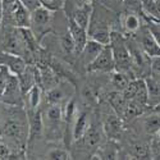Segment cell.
<instances>
[{"label":"cell","instance_id":"cell-1","mask_svg":"<svg viewBox=\"0 0 160 160\" xmlns=\"http://www.w3.org/2000/svg\"><path fill=\"white\" fill-rule=\"evenodd\" d=\"M109 45L113 51L115 71L128 73L129 69L132 68V58H131L129 46L127 45L123 36L117 32H112V38H110Z\"/></svg>","mask_w":160,"mask_h":160},{"label":"cell","instance_id":"cell-2","mask_svg":"<svg viewBox=\"0 0 160 160\" xmlns=\"http://www.w3.org/2000/svg\"><path fill=\"white\" fill-rule=\"evenodd\" d=\"M0 35H2L0 36V45H2L4 52L22 57L24 51H28L26 48L21 28L7 24V27L0 31Z\"/></svg>","mask_w":160,"mask_h":160},{"label":"cell","instance_id":"cell-3","mask_svg":"<svg viewBox=\"0 0 160 160\" xmlns=\"http://www.w3.org/2000/svg\"><path fill=\"white\" fill-rule=\"evenodd\" d=\"M2 135L10 142L21 145L28 135V127L26 128V126L18 119H8L2 129Z\"/></svg>","mask_w":160,"mask_h":160},{"label":"cell","instance_id":"cell-4","mask_svg":"<svg viewBox=\"0 0 160 160\" xmlns=\"http://www.w3.org/2000/svg\"><path fill=\"white\" fill-rule=\"evenodd\" d=\"M88 72H114L115 71V63L110 45H105L98 58L87 65Z\"/></svg>","mask_w":160,"mask_h":160},{"label":"cell","instance_id":"cell-5","mask_svg":"<svg viewBox=\"0 0 160 160\" xmlns=\"http://www.w3.org/2000/svg\"><path fill=\"white\" fill-rule=\"evenodd\" d=\"M22 95H23V92H22L21 85H19L18 76L12 73L9 81H8V85L4 90V94L0 99L4 102L10 104V105H19L21 100H22Z\"/></svg>","mask_w":160,"mask_h":160},{"label":"cell","instance_id":"cell-6","mask_svg":"<svg viewBox=\"0 0 160 160\" xmlns=\"http://www.w3.org/2000/svg\"><path fill=\"white\" fill-rule=\"evenodd\" d=\"M52 12L44 7H37L35 10L31 12V27L37 31V32H42L48 30V27L51 24V14Z\"/></svg>","mask_w":160,"mask_h":160},{"label":"cell","instance_id":"cell-7","mask_svg":"<svg viewBox=\"0 0 160 160\" xmlns=\"http://www.w3.org/2000/svg\"><path fill=\"white\" fill-rule=\"evenodd\" d=\"M68 32L72 36L74 45H76V52L79 54L85 48L87 40H88V32L86 28L81 27L78 23H76L72 18H69V26H68Z\"/></svg>","mask_w":160,"mask_h":160},{"label":"cell","instance_id":"cell-8","mask_svg":"<svg viewBox=\"0 0 160 160\" xmlns=\"http://www.w3.org/2000/svg\"><path fill=\"white\" fill-rule=\"evenodd\" d=\"M104 44L96 41V40H92V38H88L87 42L85 45V48L82 49V51L79 52L78 55H81V59L85 65H90L92 62H94L98 55L101 52V50L104 49Z\"/></svg>","mask_w":160,"mask_h":160},{"label":"cell","instance_id":"cell-9","mask_svg":"<svg viewBox=\"0 0 160 160\" xmlns=\"http://www.w3.org/2000/svg\"><path fill=\"white\" fill-rule=\"evenodd\" d=\"M0 65H7L9 71L13 74L19 76L26 68V62L22 59V57L19 55H14V54H9V52H3L0 55Z\"/></svg>","mask_w":160,"mask_h":160},{"label":"cell","instance_id":"cell-10","mask_svg":"<svg viewBox=\"0 0 160 160\" xmlns=\"http://www.w3.org/2000/svg\"><path fill=\"white\" fill-rule=\"evenodd\" d=\"M141 46H142V51L149 58L160 57V46L149 28L145 30L141 36Z\"/></svg>","mask_w":160,"mask_h":160},{"label":"cell","instance_id":"cell-11","mask_svg":"<svg viewBox=\"0 0 160 160\" xmlns=\"http://www.w3.org/2000/svg\"><path fill=\"white\" fill-rule=\"evenodd\" d=\"M104 129L110 138H118L122 132V119L117 113L108 115L104 121Z\"/></svg>","mask_w":160,"mask_h":160},{"label":"cell","instance_id":"cell-12","mask_svg":"<svg viewBox=\"0 0 160 160\" xmlns=\"http://www.w3.org/2000/svg\"><path fill=\"white\" fill-rule=\"evenodd\" d=\"M44 129V119L37 109L30 112V124H28V137L30 140L36 138L41 135Z\"/></svg>","mask_w":160,"mask_h":160},{"label":"cell","instance_id":"cell-13","mask_svg":"<svg viewBox=\"0 0 160 160\" xmlns=\"http://www.w3.org/2000/svg\"><path fill=\"white\" fill-rule=\"evenodd\" d=\"M81 140L83 141V145L86 146V149L98 150V148L100 146V142H101V132L95 126H91L87 128L86 133Z\"/></svg>","mask_w":160,"mask_h":160},{"label":"cell","instance_id":"cell-14","mask_svg":"<svg viewBox=\"0 0 160 160\" xmlns=\"http://www.w3.org/2000/svg\"><path fill=\"white\" fill-rule=\"evenodd\" d=\"M91 13L92 10L88 8V4H82L81 7H78L73 16L71 17L76 23H78L81 27L88 30V26H90V21H91Z\"/></svg>","mask_w":160,"mask_h":160},{"label":"cell","instance_id":"cell-15","mask_svg":"<svg viewBox=\"0 0 160 160\" xmlns=\"http://www.w3.org/2000/svg\"><path fill=\"white\" fill-rule=\"evenodd\" d=\"M141 10L152 22L160 23V3L155 2V0H142Z\"/></svg>","mask_w":160,"mask_h":160},{"label":"cell","instance_id":"cell-16","mask_svg":"<svg viewBox=\"0 0 160 160\" xmlns=\"http://www.w3.org/2000/svg\"><path fill=\"white\" fill-rule=\"evenodd\" d=\"M48 122L52 128H57V126L60 124L63 118V109L60 108V104H49V108L46 110Z\"/></svg>","mask_w":160,"mask_h":160},{"label":"cell","instance_id":"cell-17","mask_svg":"<svg viewBox=\"0 0 160 160\" xmlns=\"http://www.w3.org/2000/svg\"><path fill=\"white\" fill-rule=\"evenodd\" d=\"M88 121H87V114L86 113H81L74 122V127H73V140L74 141H79L83 135L86 133L87 128H88Z\"/></svg>","mask_w":160,"mask_h":160},{"label":"cell","instance_id":"cell-18","mask_svg":"<svg viewBox=\"0 0 160 160\" xmlns=\"http://www.w3.org/2000/svg\"><path fill=\"white\" fill-rule=\"evenodd\" d=\"M109 102L112 105V108L114 109V112L119 115V117H123V112L126 109V105H127V100L124 99L122 91H115L113 94L109 95Z\"/></svg>","mask_w":160,"mask_h":160},{"label":"cell","instance_id":"cell-19","mask_svg":"<svg viewBox=\"0 0 160 160\" xmlns=\"http://www.w3.org/2000/svg\"><path fill=\"white\" fill-rule=\"evenodd\" d=\"M143 128L149 135H158L160 131V114L154 112L149 115L143 122Z\"/></svg>","mask_w":160,"mask_h":160},{"label":"cell","instance_id":"cell-20","mask_svg":"<svg viewBox=\"0 0 160 160\" xmlns=\"http://www.w3.org/2000/svg\"><path fill=\"white\" fill-rule=\"evenodd\" d=\"M143 109H145V105H141L140 102H137L135 100H129V101H127L126 109L123 112V118L131 121L133 118L140 117L143 113Z\"/></svg>","mask_w":160,"mask_h":160},{"label":"cell","instance_id":"cell-21","mask_svg":"<svg viewBox=\"0 0 160 160\" xmlns=\"http://www.w3.org/2000/svg\"><path fill=\"white\" fill-rule=\"evenodd\" d=\"M133 100L145 106L149 104V90H148V85H146L145 79H137V90H136Z\"/></svg>","mask_w":160,"mask_h":160},{"label":"cell","instance_id":"cell-22","mask_svg":"<svg viewBox=\"0 0 160 160\" xmlns=\"http://www.w3.org/2000/svg\"><path fill=\"white\" fill-rule=\"evenodd\" d=\"M131 81H132V78H129L128 73H126V72L114 71V73L112 76V82H113L117 91H123Z\"/></svg>","mask_w":160,"mask_h":160},{"label":"cell","instance_id":"cell-23","mask_svg":"<svg viewBox=\"0 0 160 160\" xmlns=\"http://www.w3.org/2000/svg\"><path fill=\"white\" fill-rule=\"evenodd\" d=\"M65 98V91L62 88V86H54L49 88L46 94V101L49 104H60Z\"/></svg>","mask_w":160,"mask_h":160},{"label":"cell","instance_id":"cell-24","mask_svg":"<svg viewBox=\"0 0 160 160\" xmlns=\"http://www.w3.org/2000/svg\"><path fill=\"white\" fill-rule=\"evenodd\" d=\"M141 26L140 18L135 13H127V16L123 19V27L127 32H136Z\"/></svg>","mask_w":160,"mask_h":160},{"label":"cell","instance_id":"cell-25","mask_svg":"<svg viewBox=\"0 0 160 160\" xmlns=\"http://www.w3.org/2000/svg\"><path fill=\"white\" fill-rule=\"evenodd\" d=\"M27 98H28V104H30L31 110L37 109V106L40 104V100H41V88H40V86L35 85L27 92Z\"/></svg>","mask_w":160,"mask_h":160},{"label":"cell","instance_id":"cell-26","mask_svg":"<svg viewBox=\"0 0 160 160\" xmlns=\"http://www.w3.org/2000/svg\"><path fill=\"white\" fill-rule=\"evenodd\" d=\"M150 155V149L148 145H145L142 142H137L132 145V156H135L137 159H148Z\"/></svg>","mask_w":160,"mask_h":160},{"label":"cell","instance_id":"cell-27","mask_svg":"<svg viewBox=\"0 0 160 160\" xmlns=\"http://www.w3.org/2000/svg\"><path fill=\"white\" fill-rule=\"evenodd\" d=\"M60 45H62V49H63V51L65 52V54L71 55V54H74L76 52V45H74V41H73L72 36L69 35V32L67 35H64V36H62Z\"/></svg>","mask_w":160,"mask_h":160},{"label":"cell","instance_id":"cell-28","mask_svg":"<svg viewBox=\"0 0 160 160\" xmlns=\"http://www.w3.org/2000/svg\"><path fill=\"white\" fill-rule=\"evenodd\" d=\"M40 5L49 9L50 12H58L64 8L65 0H38Z\"/></svg>","mask_w":160,"mask_h":160},{"label":"cell","instance_id":"cell-29","mask_svg":"<svg viewBox=\"0 0 160 160\" xmlns=\"http://www.w3.org/2000/svg\"><path fill=\"white\" fill-rule=\"evenodd\" d=\"M12 76V72L9 71V68L7 65H0V98L3 96L4 90L8 85V81Z\"/></svg>","mask_w":160,"mask_h":160},{"label":"cell","instance_id":"cell-30","mask_svg":"<svg viewBox=\"0 0 160 160\" xmlns=\"http://www.w3.org/2000/svg\"><path fill=\"white\" fill-rule=\"evenodd\" d=\"M48 159L51 160H67L71 159V154L64 149H52L48 152Z\"/></svg>","mask_w":160,"mask_h":160},{"label":"cell","instance_id":"cell-31","mask_svg":"<svg viewBox=\"0 0 160 160\" xmlns=\"http://www.w3.org/2000/svg\"><path fill=\"white\" fill-rule=\"evenodd\" d=\"M117 149L113 146H105V148H102V151L99 154V159H117Z\"/></svg>","mask_w":160,"mask_h":160},{"label":"cell","instance_id":"cell-32","mask_svg":"<svg viewBox=\"0 0 160 160\" xmlns=\"http://www.w3.org/2000/svg\"><path fill=\"white\" fill-rule=\"evenodd\" d=\"M150 68H151V72L156 76H160V57H155V58H151L150 59Z\"/></svg>","mask_w":160,"mask_h":160},{"label":"cell","instance_id":"cell-33","mask_svg":"<svg viewBox=\"0 0 160 160\" xmlns=\"http://www.w3.org/2000/svg\"><path fill=\"white\" fill-rule=\"evenodd\" d=\"M149 30L151 31V33L154 35L155 40L158 41V44L160 46V23H158V22L151 23V26H149Z\"/></svg>","mask_w":160,"mask_h":160},{"label":"cell","instance_id":"cell-34","mask_svg":"<svg viewBox=\"0 0 160 160\" xmlns=\"http://www.w3.org/2000/svg\"><path fill=\"white\" fill-rule=\"evenodd\" d=\"M10 150H9V146L5 145L4 142L0 141V160L3 159H9L10 158Z\"/></svg>","mask_w":160,"mask_h":160},{"label":"cell","instance_id":"cell-35","mask_svg":"<svg viewBox=\"0 0 160 160\" xmlns=\"http://www.w3.org/2000/svg\"><path fill=\"white\" fill-rule=\"evenodd\" d=\"M19 2L27 8L30 12H32V10H35L37 7H40V2L38 0H19Z\"/></svg>","mask_w":160,"mask_h":160},{"label":"cell","instance_id":"cell-36","mask_svg":"<svg viewBox=\"0 0 160 160\" xmlns=\"http://www.w3.org/2000/svg\"><path fill=\"white\" fill-rule=\"evenodd\" d=\"M123 4L129 9H141L142 0H122Z\"/></svg>","mask_w":160,"mask_h":160},{"label":"cell","instance_id":"cell-37","mask_svg":"<svg viewBox=\"0 0 160 160\" xmlns=\"http://www.w3.org/2000/svg\"><path fill=\"white\" fill-rule=\"evenodd\" d=\"M154 112H155V113H159V114H160V101H159V102H158V104H156V105L154 106Z\"/></svg>","mask_w":160,"mask_h":160},{"label":"cell","instance_id":"cell-38","mask_svg":"<svg viewBox=\"0 0 160 160\" xmlns=\"http://www.w3.org/2000/svg\"><path fill=\"white\" fill-rule=\"evenodd\" d=\"M3 13H4V10H3V3H2V0H0V21L3 19Z\"/></svg>","mask_w":160,"mask_h":160},{"label":"cell","instance_id":"cell-39","mask_svg":"<svg viewBox=\"0 0 160 160\" xmlns=\"http://www.w3.org/2000/svg\"><path fill=\"white\" fill-rule=\"evenodd\" d=\"M79 2H81L82 4H88V3L91 2V0H79Z\"/></svg>","mask_w":160,"mask_h":160},{"label":"cell","instance_id":"cell-40","mask_svg":"<svg viewBox=\"0 0 160 160\" xmlns=\"http://www.w3.org/2000/svg\"><path fill=\"white\" fill-rule=\"evenodd\" d=\"M0 22H2V21H0Z\"/></svg>","mask_w":160,"mask_h":160}]
</instances>
